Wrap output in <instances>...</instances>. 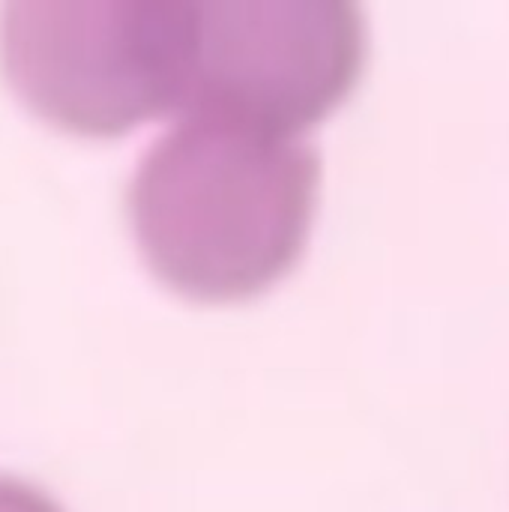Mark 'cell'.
<instances>
[{"label": "cell", "mask_w": 509, "mask_h": 512, "mask_svg": "<svg viewBox=\"0 0 509 512\" xmlns=\"http://www.w3.org/2000/svg\"><path fill=\"white\" fill-rule=\"evenodd\" d=\"M321 162L297 135L183 117L129 183V219L150 270L207 300L255 297L303 255Z\"/></svg>", "instance_id": "cell-1"}, {"label": "cell", "mask_w": 509, "mask_h": 512, "mask_svg": "<svg viewBox=\"0 0 509 512\" xmlns=\"http://www.w3.org/2000/svg\"><path fill=\"white\" fill-rule=\"evenodd\" d=\"M201 0H12L0 6V69L51 123L120 135L189 114Z\"/></svg>", "instance_id": "cell-2"}, {"label": "cell", "mask_w": 509, "mask_h": 512, "mask_svg": "<svg viewBox=\"0 0 509 512\" xmlns=\"http://www.w3.org/2000/svg\"><path fill=\"white\" fill-rule=\"evenodd\" d=\"M366 21L339 0H201L198 78L186 117L297 135L357 87Z\"/></svg>", "instance_id": "cell-3"}, {"label": "cell", "mask_w": 509, "mask_h": 512, "mask_svg": "<svg viewBox=\"0 0 509 512\" xmlns=\"http://www.w3.org/2000/svg\"><path fill=\"white\" fill-rule=\"evenodd\" d=\"M0 512H63L60 504L39 486L12 477V474H0Z\"/></svg>", "instance_id": "cell-4"}]
</instances>
